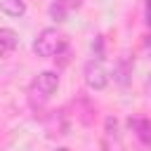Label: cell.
I'll return each mask as SVG.
<instances>
[{
    "mask_svg": "<svg viewBox=\"0 0 151 151\" xmlns=\"http://www.w3.org/2000/svg\"><path fill=\"white\" fill-rule=\"evenodd\" d=\"M0 9H2L7 17H24L26 2H24V0H0Z\"/></svg>",
    "mask_w": 151,
    "mask_h": 151,
    "instance_id": "8",
    "label": "cell"
},
{
    "mask_svg": "<svg viewBox=\"0 0 151 151\" xmlns=\"http://www.w3.org/2000/svg\"><path fill=\"white\" fill-rule=\"evenodd\" d=\"M19 45V35L12 28H0V57H7L17 50Z\"/></svg>",
    "mask_w": 151,
    "mask_h": 151,
    "instance_id": "7",
    "label": "cell"
},
{
    "mask_svg": "<svg viewBox=\"0 0 151 151\" xmlns=\"http://www.w3.org/2000/svg\"><path fill=\"white\" fill-rule=\"evenodd\" d=\"M57 151H68V149H57Z\"/></svg>",
    "mask_w": 151,
    "mask_h": 151,
    "instance_id": "11",
    "label": "cell"
},
{
    "mask_svg": "<svg viewBox=\"0 0 151 151\" xmlns=\"http://www.w3.org/2000/svg\"><path fill=\"white\" fill-rule=\"evenodd\" d=\"M130 127H132L134 137L146 149H151V120L149 118H130Z\"/></svg>",
    "mask_w": 151,
    "mask_h": 151,
    "instance_id": "6",
    "label": "cell"
},
{
    "mask_svg": "<svg viewBox=\"0 0 151 151\" xmlns=\"http://www.w3.org/2000/svg\"><path fill=\"white\" fill-rule=\"evenodd\" d=\"M64 47H66V35L57 28H42L33 40V52L42 59L57 57Z\"/></svg>",
    "mask_w": 151,
    "mask_h": 151,
    "instance_id": "2",
    "label": "cell"
},
{
    "mask_svg": "<svg viewBox=\"0 0 151 151\" xmlns=\"http://www.w3.org/2000/svg\"><path fill=\"white\" fill-rule=\"evenodd\" d=\"M45 130H47L50 137H64L68 132V123L64 118V111H52L47 123H45Z\"/></svg>",
    "mask_w": 151,
    "mask_h": 151,
    "instance_id": "5",
    "label": "cell"
},
{
    "mask_svg": "<svg viewBox=\"0 0 151 151\" xmlns=\"http://www.w3.org/2000/svg\"><path fill=\"white\" fill-rule=\"evenodd\" d=\"M68 12H71V9H68L61 0H54V2L50 5V17H52L54 21H64V19L68 17Z\"/></svg>",
    "mask_w": 151,
    "mask_h": 151,
    "instance_id": "9",
    "label": "cell"
},
{
    "mask_svg": "<svg viewBox=\"0 0 151 151\" xmlns=\"http://www.w3.org/2000/svg\"><path fill=\"white\" fill-rule=\"evenodd\" d=\"M57 87H59V76L54 73V71H42V73H38L33 80H31V85H28V104L33 106V109H42L45 106V101L57 92Z\"/></svg>",
    "mask_w": 151,
    "mask_h": 151,
    "instance_id": "1",
    "label": "cell"
},
{
    "mask_svg": "<svg viewBox=\"0 0 151 151\" xmlns=\"http://www.w3.org/2000/svg\"><path fill=\"white\" fill-rule=\"evenodd\" d=\"M132 68H134V59H132L130 54H120V57L116 59V64H113V80H116L120 87H125V85L130 83Z\"/></svg>",
    "mask_w": 151,
    "mask_h": 151,
    "instance_id": "4",
    "label": "cell"
},
{
    "mask_svg": "<svg viewBox=\"0 0 151 151\" xmlns=\"http://www.w3.org/2000/svg\"><path fill=\"white\" fill-rule=\"evenodd\" d=\"M144 19H146V24L151 26V0H146V5H144Z\"/></svg>",
    "mask_w": 151,
    "mask_h": 151,
    "instance_id": "10",
    "label": "cell"
},
{
    "mask_svg": "<svg viewBox=\"0 0 151 151\" xmlns=\"http://www.w3.org/2000/svg\"><path fill=\"white\" fill-rule=\"evenodd\" d=\"M83 76H85V83L90 90H104L109 85V76H106V68L101 66V61H87L83 66Z\"/></svg>",
    "mask_w": 151,
    "mask_h": 151,
    "instance_id": "3",
    "label": "cell"
}]
</instances>
